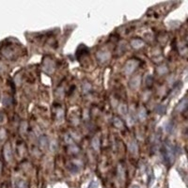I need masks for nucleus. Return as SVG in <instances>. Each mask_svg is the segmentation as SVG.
I'll return each mask as SVG.
<instances>
[{
    "label": "nucleus",
    "mask_w": 188,
    "mask_h": 188,
    "mask_svg": "<svg viewBox=\"0 0 188 188\" xmlns=\"http://www.w3.org/2000/svg\"><path fill=\"white\" fill-rule=\"evenodd\" d=\"M4 119H5V116H4L2 113H0V122H2Z\"/></svg>",
    "instance_id": "19"
},
{
    "label": "nucleus",
    "mask_w": 188,
    "mask_h": 188,
    "mask_svg": "<svg viewBox=\"0 0 188 188\" xmlns=\"http://www.w3.org/2000/svg\"><path fill=\"white\" fill-rule=\"evenodd\" d=\"M4 155H5L7 160H10L11 158V150H10V144H6L4 148Z\"/></svg>",
    "instance_id": "2"
},
{
    "label": "nucleus",
    "mask_w": 188,
    "mask_h": 188,
    "mask_svg": "<svg viewBox=\"0 0 188 188\" xmlns=\"http://www.w3.org/2000/svg\"><path fill=\"white\" fill-rule=\"evenodd\" d=\"M129 149H130L131 151H133V152L136 151V150H137V145L136 144V142H130V143H129Z\"/></svg>",
    "instance_id": "11"
},
{
    "label": "nucleus",
    "mask_w": 188,
    "mask_h": 188,
    "mask_svg": "<svg viewBox=\"0 0 188 188\" xmlns=\"http://www.w3.org/2000/svg\"><path fill=\"white\" fill-rule=\"evenodd\" d=\"M109 57H110V55L107 52H99L97 54V57H98L101 61H105V60L108 59Z\"/></svg>",
    "instance_id": "3"
},
{
    "label": "nucleus",
    "mask_w": 188,
    "mask_h": 188,
    "mask_svg": "<svg viewBox=\"0 0 188 188\" xmlns=\"http://www.w3.org/2000/svg\"><path fill=\"white\" fill-rule=\"evenodd\" d=\"M186 105H187V100L184 98V99L182 100L181 103L179 104L178 107H177V110H178V111H183V110H184V109L186 108Z\"/></svg>",
    "instance_id": "7"
},
{
    "label": "nucleus",
    "mask_w": 188,
    "mask_h": 188,
    "mask_svg": "<svg viewBox=\"0 0 188 188\" xmlns=\"http://www.w3.org/2000/svg\"><path fill=\"white\" fill-rule=\"evenodd\" d=\"M113 123H114L115 127H117V128H119V129L123 128V122H122L121 119H119V118H114Z\"/></svg>",
    "instance_id": "8"
},
{
    "label": "nucleus",
    "mask_w": 188,
    "mask_h": 188,
    "mask_svg": "<svg viewBox=\"0 0 188 188\" xmlns=\"http://www.w3.org/2000/svg\"><path fill=\"white\" fill-rule=\"evenodd\" d=\"M26 127H27V123L25 122V121H24V122H22V123H21V126H20L21 134H24V133H25V131H26Z\"/></svg>",
    "instance_id": "13"
},
{
    "label": "nucleus",
    "mask_w": 188,
    "mask_h": 188,
    "mask_svg": "<svg viewBox=\"0 0 188 188\" xmlns=\"http://www.w3.org/2000/svg\"><path fill=\"white\" fill-rule=\"evenodd\" d=\"M40 142H41V145H42V146H43L44 144H46V138H45L44 136H42V137H41Z\"/></svg>",
    "instance_id": "18"
},
{
    "label": "nucleus",
    "mask_w": 188,
    "mask_h": 188,
    "mask_svg": "<svg viewBox=\"0 0 188 188\" xmlns=\"http://www.w3.org/2000/svg\"><path fill=\"white\" fill-rule=\"evenodd\" d=\"M138 116H139V119H145L147 117V113H146V110L144 107H141L140 110L138 112Z\"/></svg>",
    "instance_id": "9"
},
{
    "label": "nucleus",
    "mask_w": 188,
    "mask_h": 188,
    "mask_svg": "<svg viewBox=\"0 0 188 188\" xmlns=\"http://www.w3.org/2000/svg\"><path fill=\"white\" fill-rule=\"evenodd\" d=\"M92 147H93L95 150H98L100 147V140L98 137H94L93 139H92Z\"/></svg>",
    "instance_id": "10"
},
{
    "label": "nucleus",
    "mask_w": 188,
    "mask_h": 188,
    "mask_svg": "<svg viewBox=\"0 0 188 188\" xmlns=\"http://www.w3.org/2000/svg\"><path fill=\"white\" fill-rule=\"evenodd\" d=\"M137 65H138V61H136V60H135V59L129 60V61L126 63V65H125V67H124L125 72H126L127 74L132 73V72L135 71V69L137 67Z\"/></svg>",
    "instance_id": "1"
},
{
    "label": "nucleus",
    "mask_w": 188,
    "mask_h": 188,
    "mask_svg": "<svg viewBox=\"0 0 188 188\" xmlns=\"http://www.w3.org/2000/svg\"><path fill=\"white\" fill-rule=\"evenodd\" d=\"M54 70V63L51 60H45V71L47 72H51Z\"/></svg>",
    "instance_id": "5"
},
{
    "label": "nucleus",
    "mask_w": 188,
    "mask_h": 188,
    "mask_svg": "<svg viewBox=\"0 0 188 188\" xmlns=\"http://www.w3.org/2000/svg\"><path fill=\"white\" fill-rule=\"evenodd\" d=\"M3 103H4V104H5V105H9V104H10V103H11V102H10V97H6V98H4V101H3Z\"/></svg>",
    "instance_id": "17"
},
{
    "label": "nucleus",
    "mask_w": 188,
    "mask_h": 188,
    "mask_svg": "<svg viewBox=\"0 0 188 188\" xmlns=\"http://www.w3.org/2000/svg\"><path fill=\"white\" fill-rule=\"evenodd\" d=\"M119 111L120 112L121 114H126L127 113V106L125 104H120L119 107Z\"/></svg>",
    "instance_id": "14"
},
{
    "label": "nucleus",
    "mask_w": 188,
    "mask_h": 188,
    "mask_svg": "<svg viewBox=\"0 0 188 188\" xmlns=\"http://www.w3.org/2000/svg\"><path fill=\"white\" fill-rule=\"evenodd\" d=\"M139 83H140V76L134 77V78L130 81V86H131L133 89H136V88H137L139 86Z\"/></svg>",
    "instance_id": "4"
},
{
    "label": "nucleus",
    "mask_w": 188,
    "mask_h": 188,
    "mask_svg": "<svg viewBox=\"0 0 188 188\" xmlns=\"http://www.w3.org/2000/svg\"><path fill=\"white\" fill-rule=\"evenodd\" d=\"M157 72L160 74H164L167 72V68H166V66H160V67L157 69Z\"/></svg>",
    "instance_id": "12"
},
{
    "label": "nucleus",
    "mask_w": 188,
    "mask_h": 188,
    "mask_svg": "<svg viewBox=\"0 0 188 188\" xmlns=\"http://www.w3.org/2000/svg\"><path fill=\"white\" fill-rule=\"evenodd\" d=\"M132 46L134 47V48H139L141 47L142 45L144 44V42L140 40V39H136V40H133L131 42Z\"/></svg>",
    "instance_id": "6"
},
{
    "label": "nucleus",
    "mask_w": 188,
    "mask_h": 188,
    "mask_svg": "<svg viewBox=\"0 0 188 188\" xmlns=\"http://www.w3.org/2000/svg\"><path fill=\"white\" fill-rule=\"evenodd\" d=\"M83 89H84L85 92L89 91V89H90V85H89V83H85L84 86H83Z\"/></svg>",
    "instance_id": "15"
},
{
    "label": "nucleus",
    "mask_w": 188,
    "mask_h": 188,
    "mask_svg": "<svg viewBox=\"0 0 188 188\" xmlns=\"http://www.w3.org/2000/svg\"><path fill=\"white\" fill-rule=\"evenodd\" d=\"M5 136H6V131L4 129H0V139L5 138Z\"/></svg>",
    "instance_id": "16"
}]
</instances>
